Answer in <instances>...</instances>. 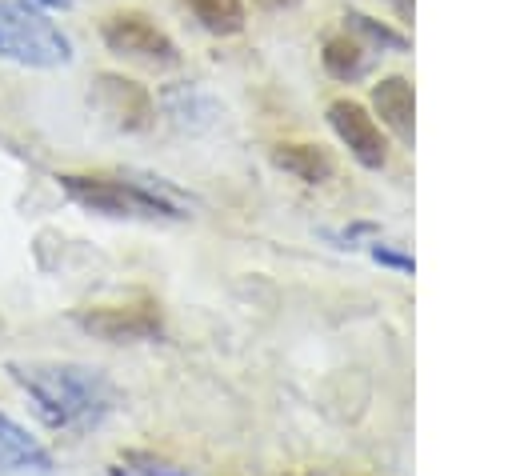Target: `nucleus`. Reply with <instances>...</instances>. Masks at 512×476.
Returning a JSON list of instances; mask_svg holds the SVG:
<instances>
[{"instance_id":"10","label":"nucleus","mask_w":512,"mask_h":476,"mask_svg":"<svg viewBox=\"0 0 512 476\" xmlns=\"http://www.w3.org/2000/svg\"><path fill=\"white\" fill-rule=\"evenodd\" d=\"M272 164L288 176H296L300 184H324L336 172V160L328 156V148L308 144V140H284L272 148Z\"/></svg>"},{"instance_id":"12","label":"nucleus","mask_w":512,"mask_h":476,"mask_svg":"<svg viewBox=\"0 0 512 476\" xmlns=\"http://www.w3.org/2000/svg\"><path fill=\"white\" fill-rule=\"evenodd\" d=\"M164 112H168L172 124H180V128H208L212 116H216V104H212L200 88L180 84V88H168V92H164Z\"/></svg>"},{"instance_id":"4","label":"nucleus","mask_w":512,"mask_h":476,"mask_svg":"<svg viewBox=\"0 0 512 476\" xmlns=\"http://www.w3.org/2000/svg\"><path fill=\"white\" fill-rule=\"evenodd\" d=\"M84 332L108 340V344H132V340H156L164 332V312L152 296H136L124 304H92L72 316Z\"/></svg>"},{"instance_id":"2","label":"nucleus","mask_w":512,"mask_h":476,"mask_svg":"<svg viewBox=\"0 0 512 476\" xmlns=\"http://www.w3.org/2000/svg\"><path fill=\"white\" fill-rule=\"evenodd\" d=\"M0 56L24 68H60L72 60V40L40 8L0 0Z\"/></svg>"},{"instance_id":"3","label":"nucleus","mask_w":512,"mask_h":476,"mask_svg":"<svg viewBox=\"0 0 512 476\" xmlns=\"http://www.w3.org/2000/svg\"><path fill=\"white\" fill-rule=\"evenodd\" d=\"M56 180H60L64 196L76 200V204L88 208V212L132 216V220H156V216H168V212H164L144 188H136L124 172H116V176H104V172H96V176L64 172V176H56Z\"/></svg>"},{"instance_id":"11","label":"nucleus","mask_w":512,"mask_h":476,"mask_svg":"<svg viewBox=\"0 0 512 476\" xmlns=\"http://www.w3.org/2000/svg\"><path fill=\"white\" fill-rule=\"evenodd\" d=\"M320 60H324L328 76H336V80H360V76L368 72V52H364V44H360L356 36H348V32L328 36Z\"/></svg>"},{"instance_id":"15","label":"nucleus","mask_w":512,"mask_h":476,"mask_svg":"<svg viewBox=\"0 0 512 476\" xmlns=\"http://www.w3.org/2000/svg\"><path fill=\"white\" fill-rule=\"evenodd\" d=\"M116 472H120V476H192L188 468H180V464H172V460H160V456H152V452H128Z\"/></svg>"},{"instance_id":"17","label":"nucleus","mask_w":512,"mask_h":476,"mask_svg":"<svg viewBox=\"0 0 512 476\" xmlns=\"http://www.w3.org/2000/svg\"><path fill=\"white\" fill-rule=\"evenodd\" d=\"M388 4L396 8L400 20H412V12H416V0H388Z\"/></svg>"},{"instance_id":"5","label":"nucleus","mask_w":512,"mask_h":476,"mask_svg":"<svg viewBox=\"0 0 512 476\" xmlns=\"http://www.w3.org/2000/svg\"><path fill=\"white\" fill-rule=\"evenodd\" d=\"M100 40L108 44V52L124 56V60H136V64H148V68H172L180 60L176 52V40L156 28L144 12H116L100 24Z\"/></svg>"},{"instance_id":"8","label":"nucleus","mask_w":512,"mask_h":476,"mask_svg":"<svg viewBox=\"0 0 512 476\" xmlns=\"http://www.w3.org/2000/svg\"><path fill=\"white\" fill-rule=\"evenodd\" d=\"M52 452L28 436V428H20L12 416L0 412V476H52Z\"/></svg>"},{"instance_id":"13","label":"nucleus","mask_w":512,"mask_h":476,"mask_svg":"<svg viewBox=\"0 0 512 476\" xmlns=\"http://www.w3.org/2000/svg\"><path fill=\"white\" fill-rule=\"evenodd\" d=\"M184 4L200 20V28L212 32V36H236V32H244V20H248L244 0H184Z\"/></svg>"},{"instance_id":"16","label":"nucleus","mask_w":512,"mask_h":476,"mask_svg":"<svg viewBox=\"0 0 512 476\" xmlns=\"http://www.w3.org/2000/svg\"><path fill=\"white\" fill-rule=\"evenodd\" d=\"M372 260H376V264H388V268H400V272H412V268H416V260H412V256L392 252L388 244H372Z\"/></svg>"},{"instance_id":"18","label":"nucleus","mask_w":512,"mask_h":476,"mask_svg":"<svg viewBox=\"0 0 512 476\" xmlns=\"http://www.w3.org/2000/svg\"><path fill=\"white\" fill-rule=\"evenodd\" d=\"M260 8H268V12H284V8H296L300 0H256Z\"/></svg>"},{"instance_id":"7","label":"nucleus","mask_w":512,"mask_h":476,"mask_svg":"<svg viewBox=\"0 0 512 476\" xmlns=\"http://www.w3.org/2000/svg\"><path fill=\"white\" fill-rule=\"evenodd\" d=\"M328 124H332V132L340 136V144H344L364 168H384V164H388V140H384L380 124L368 116V108H364L360 100H348V96L332 100V104H328Z\"/></svg>"},{"instance_id":"1","label":"nucleus","mask_w":512,"mask_h":476,"mask_svg":"<svg viewBox=\"0 0 512 476\" xmlns=\"http://www.w3.org/2000/svg\"><path fill=\"white\" fill-rule=\"evenodd\" d=\"M8 376L28 392L36 412L56 428H96L116 408V384L88 364H60V360H8Z\"/></svg>"},{"instance_id":"9","label":"nucleus","mask_w":512,"mask_h":476,"mask_svg":"<svg viewBox=\"0 0 512 476\" xmlns=\"http://www.w3.org/2000/svg\"><path fill=\"white\" fill-rule=\"evenodd\" d=\"M372 108L404 144H412V136H416V96H412V84L404 76L376 80L372 84Z\"/></svg>"},{"instance_id":"19","label":"nucleus","mask_w":512,"mask_h":476,"mask_svg":"<svg viewBox=\"0 0 512 476\" xmlns=\"http://www.w3.org/2000/svg\"><path fill=\"white\" fill-rule=\"evenodd\" d=\"M32 4H40V8H72L76 0H32Z\"/></svg>"},{"instance_id":"14","label":"nucleus","mask_w":512,"mask_h":476,"mask_svg":"<svg viewBox=\"0 0 512 476\" xmlns=\"http://www.w3.org/2000/svg\"><path fill=\"white\" fill-rule=\"evenodd\" d=\"M344 20H348V28H352L356 36H364L368 44H376V48H392V52H408V36H404V32L380 24V20L364 16V12H348Z\"/></svg>"},{"instance_id":"6","label":"nucleus","mask_w":512,"mask_h":476,"mask_svg":"<svg viewBox=\"0 0 512 476\" xmlns=\"http://www.w3.org/2000/svg\"><path fill=\"white\" fill-rule=\"evenodd\" d=\"M92 104L124 132H144L156 124V100L144 84L120 76V72H100L92 80Z\"/></svg>"}]
</instances>
